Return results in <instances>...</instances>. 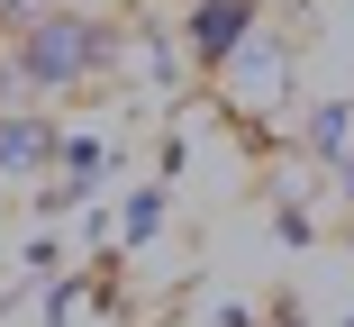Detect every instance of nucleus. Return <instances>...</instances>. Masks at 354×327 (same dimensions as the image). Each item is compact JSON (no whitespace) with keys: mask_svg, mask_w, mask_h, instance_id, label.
Returning a JSON list of instances; mask_svg holds the SVG:
<instances>
[{"mask_svg":"<svg viewBox=\"0 0 354 327\" xmlns=\"http://www.w3.org/2000/svg\"><path fill=\"white\" fill-rule=\"evenodd\" d=\"M209 82H218V100H227L245 127H272V109L291 100V82H300V64H291V37L254 19V28L227 46V64H218Z\"/></svg>","mask_w":354,"mask_h":327,"instance_id":"2","label":"nucleus"},{"mask_svg":"<svg viewBox=\"0 0 354 327\" xmlns=\"http://www.w3.org/2000/svg\"><path fill=\"white\" fill-rule=\"evenodd\" d=\"M55 146H64L55 109H0V182H37V173H55Z\"/></svg>","mask_w":354,"mask_h":327,"instance_id":"4","label":"nucleus"},{"mask_svg":"<svg viewBox=\"0 0 354 327\" xmlns=\"http://www.w3.org/2000/svg\"><path fill=\"white\" fill-rule=\"evenodd\" d=\"M46 10H64V0H0V37H19V28H37Z\"/></svg>","mask_w":354,"mask_h":327,"instance_id":"7","label":"nucleus"},{"mask_svg":"<svg viewBox=\"0 0 354 327\" xmlns=\"http://www.w3.org/2000/svg\"><path fill=\"white\" fill-rule=\"evenodd\" d=\"M118 55H127V46H118V28L64 0V10H46L37 28H19V37H10V73H19V91H28V100L46 109V100L100 91Z\"/></svg>","mask_w":354,"mask_h":327,"instance_id":"1","label":"nucleus"},{"mask_svg":"<svg viewBox=\"0 0 354 327\" xmlns=\"http://www.w3.org/2000/svg\"><path fill=\"white\" fill-rule=\"evenodd\" d=\"M336 200H345V209H354V164H345V173H336Z\"/></svg>","mask_w":354,"mask_h":327,"instance_id":"8","label":"nucleus"},{"mask_svg":"<svg viewBox=\"0 0 354 327\" xmlns=\"http://www.w3.org/2000/svg\"><path fill=\"white\" fill-rule=\"evenodd\" d=\"M155 218H164V191H136V200H127V245H146Z\"/></svg>","mask_w":354,"mask_h":327,"instance_id":"6","label":"nucleus"},{"mask_svg":"<svg viewBox=\"0 0 354 327\" xmlns=\"http://www.w3.org/2000/svg\"><path fill=\"white\" fill-rule=\"evenodd\" d=\"M300 146H309V164L336 182V173L354 164V100H318V109H309V127H300Z\"/></svg>","mask_w":354,"mask_h":327,"instance_id":"5","label":"nucleus"},{"mask_svg":"<svg viewBox=\"0 0 354 327\" xmlns=\"http://www.w3.org/2000/svg\"><path fill=\"white\" fill-rule=\"evenodd\" d=\"M254 19H263V0H191V10H182V55L200 64V73H218L227 46H236Z\"/></svg>","mask_w":354,"mask_h":327,"instance_id":"3","label":"nucleus"}]
</instances>
